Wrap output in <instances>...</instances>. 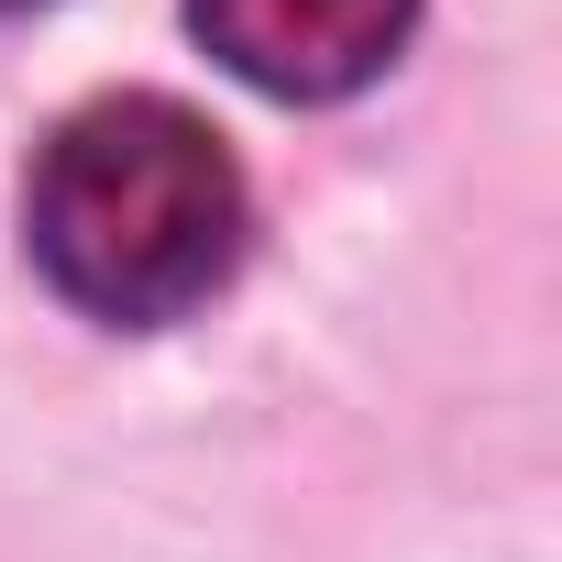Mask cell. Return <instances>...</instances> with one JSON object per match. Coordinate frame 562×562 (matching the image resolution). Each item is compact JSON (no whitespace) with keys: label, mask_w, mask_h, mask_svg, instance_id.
Segmentation results:
<instances>
[{"label":"cell","mask_w":562,"mask_h":562,"mask_svg":"<svg viewBox=\"0 0 562 562\" xmlns=\"http://www.w3.org/2000/svg\"><path fill=\"white\" fill-rule=\"evenodd\" d=\"M188 23L265 100H353L397 67L419 0H188Z\"/></svg>","instance_id":"7a4b0ae2"},{"label":"cell","mask_w":562,"mask_h":562,"mask_svg":"<svg viewBox=\"0 0 562 562\" xmlns=\"http://www.w3.org/2000/svg\"><path fill=\"white\" fill-rule=\"evenodd\" d=\"M0 12H23V0H0Z\"/></svg>","instance_id":"3957f363"},{"label":"cell","mask_w":562,"mask_h":562,"mask_svg":"<svg viewBox=\"0 0 562 562\" xmlns=\"http://www.w3.org/2000/svg\"><path fill=\"white\" fill-rule=\"evenodd\" d=\"M23 243L67 310L155 331L243 265V166L188 100L111 89L45 133L23 177Z\"/></svg>","instance_id":"6da1fadb"}]
</instances>
